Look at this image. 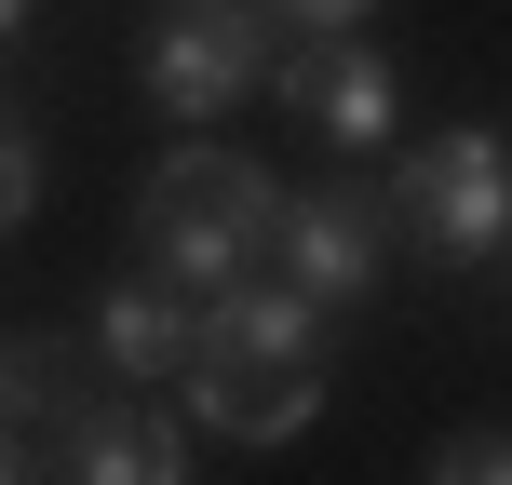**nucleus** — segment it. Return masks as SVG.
<instances>
[{"label": "nucleus", "mask_w": 512, "mask_h": 485, "mask_svg": "<svg viewBox=\"0 0 512 485\" xmlns=\"http://www.w3.org/2000/svg\"><path fill=\"white\" fill-rule=\"evenodd\" d=\"M270 203L283 189L256 176L243 149H176L149 176V203H135V243H149V270L176 283V297H203V283L256 270V243H270Z\"/></svg>", "instance_id": "f257e3e1"}, {"label": "nucleus", "mask_w": 512, "mask_h": 485, "mask_svg": "<svg viewBox=\"0 0 512 485\" xmlns=\"http://www.w3.org/2000/svg\"><path fill=\"white\" fill-rule=\"evenodd\" d=\"M391 243H418L432 270H486L499 230H512V149H499V122H445V135H418L405 162H391Z\"/></svg>", "instance_id": "f03ea898"}, {"label": "nucleus", "mask_w": 512, "mask_h": 485, "mask_svg": "<svg viewBox=\"0 0 512 485\" xmlns=\"http://www.w3.org/2000/svg\"><path fill=\"white\" fill-rule=\"evenodd\" d=\"M270 41H283V27L256 14V0H176V14L149 27V54H135V81H149L162 122L203 135V122H230L256 81H270Z\"/></svg>", "instance_id": "7ed1b4c3"}, {"label": "nucleus", "mask_w": 512, "mask_h": 485, "mask_svg": "<svg viewBox=\"0 0 512 485\" xmlns=\"http://www.w3.org/2000/svg\"><path fill=\"white\" fill-rule=\"evenodd\" d=\"M256 95H283L324 149H391L405 135V81H391V54L364 27H297V54L270 41V81Z\"/></svg>", "instance_id": "20e7f679"}, {"label": "nucleus", "mask_w": 512, "mask_h": 485, "mask_svg": "<svg viewBox=\"0 0 512 485\" xmlns=\"http://www.w3.org/2000/svg\"><path fill=\"white\" fill-rule=\"evenodd\" d=\"M256 256H270L297 297L351 310V297H378V283H391V203H378V189H351V176H337V189H283Z\"/></svg>", "instance_id": "39448f33"}, {"label": "nucleus", "mask_w": 512, "mask_h": 485, "mask_svg": "<svg viewBox=\"0 0 512 485\" xmlns=\"http://www.w3.org/2000/svg\"><path fill=\"white\" fill-rule=\"evenodd\" d=\"M162 391H176L189 432H216V445H297L310 418H324V364H230V351H189Z\"/></svg>", "instance_id": "423d86ee"}, {"label": "nucleus", "mask_w": 512, "mask_h": 485, "mask_svg": "<svg viewBox=\"0 0 512 485\" xmlns=\"http://www.w3.org/2000/svg\"><path fill=\"white\" fill-rule=\"evenodd\" d=\"M189 351H230V364H324V297H297L283 270H230L189 297Z\"/></svg>", "instance_id": "0eeeda50"}, {"label": "nucleus", "mask_w": 512, "mask_h": 485, "mask_svg": "<svg viewBox=\"0 0 512 485\" xmlns=\"http://www.w3.org/2000/svg\"><path fill=\"white\" fill-rule=\"evenodd\" d=\"M41 472H81V485H176V472H189V418H162V405H68Z\"/></svg>", "instance_id": "6e6552de"}, {"label": "nucleus", "mask_w": 512, "mask_h": 485, "mask_svg": "<svg viewBox=\"0 0 512 485\" xmlns=\"http://www.w3.org/2000/svg\"><path fill=\"white\" fill-rule=\"evenodd\" d=\"M81 351H95L108 378L162 391V378L189 364V297H176L162 270H149V283H108V297H95V324H81Z\"/></svg>", "instance_id": "1a4fd4ad"}, {"label": "nucleus", "mask_w": 512, "mask_h": 485, "mask_svg": "<svg viewBox=\"0 0 512 485\" xmlns=\"http://www.w3.org/2000/svg\"><path fill=\"white\" fill-rule=\"evenodd\" d=\"M68 405H81V351L68 337H0V418L14 432H54Z\"/></svg>", "instance_id": "9d476101"}, {"label": "nucleus", "mask_w": 512, "mask_h": 485, "mask_svg": "<svg viewBox=\"0 0 512 485\" xmlns=\"http://www.w3.org/2000/svg\"><path fill=\"white\" fill-rule=\"evenodd\" d=\"M418 472H432V485H499V472H512V445H499V418H472V432H445Z\"/></svg>", "instance_id": "9b49d317"}, {"label": "nucleus", "mask_w": 512, "mask_h": 485, "mask_svg": "<svg viewBox=\"0 0 512 485\" xmlns=\"http://www.w3.org/2000/svg\"><path fill=\"white\" fill-rule=\"evenodd\" d=\"M27 216H41V135H27V122H0V243H14Z\"/></svg>", "instance_id": "f8f14e48"}, {"label": "nucleus", "mask_w": 512, "mask_h": 485, "mask_svg": "<svg viewBox=\"0 0 512 485\" xmlns=\"http://www.w3.org/2000/svg\"><path fill=\"white\" fill-rule=\"evenodd\" d=\"M256 14H270V27H364L378 0H256Z\"/></svg>", "instance_id": "ddd939ff"}, {"label": "nucleus", "mask_w": 512, "mask_h": 485, "mask_svg": "<svg viewBox=\"0 0 512 485\" xmlns=\"http://www.w3.org/2000/svg\"><path fill=\"white\" fill-rule=\"evenodd\" d=\"M14 472H41V459H27V432H14V418H0V485H14Z\"/></svg>", "instance_id": "4468645a"}, {"label": "nucleus", "mask_w": 512, "mask_h": 485, "mask_svg": "<svg viewBox=\"0 0 512 485\" xmlns=\"http://www.w3.org/2000/svg\"><path fill=\"white\" fill-rule=\"evenodd\" d=\"M14 41H27V0H0V54H14Z\"/></svg>", "instance_id": "2eb2a0df"}]
</instances>
